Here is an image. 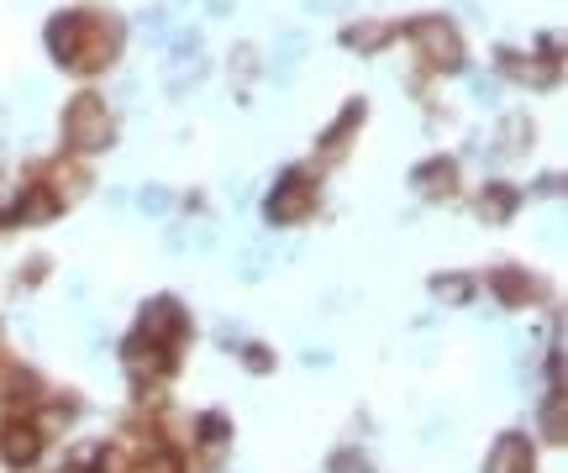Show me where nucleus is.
<instances>
[{
	"instance_id": "f257e3e1",
	"label": "nucleus",
	"mask_w": 568,
	"mask_h": 473,
	"mask_svg": "<svg viewBox=\"0 0 568 473\" xmlns=\"http://www.w3.org/2000/svg\"><path fill=\"white\" fill-rule=\"evenodd\" d=\"M63 143L74 153H106L117 143V117L100 95H74L63 106Z\"/></svg>"
},
{
	"instance_id": "a211bd4d",
	"label": "nucleus",
	"mask_w": 568,
	"mask_h": 473,
	"mask_svg": "<svg viewBox=\"0 0 568 473\" xmlns=\"http://www.w3.org/2000/svg\"><path fill=\"white\" fill-rule=\"evenodd\" d=\"M532 132H537V126H532V117L510 111V117L500 121V126H495V143H500L506 153H527V143H532Z\"/></svg>"
},
{
	"instance_id": "a878e982",
	"label": "nucleus",
	"mask_w": 568,
	"mask_h": 473,
	"mask_svg": "<svg viewBox=\"0 0 568 473\" xmlns=\"http://www.w3.org/2000/svg\"><path fill=\"white\" fill-rule=\"evenodd\" d=\"M143 210H148V216L169 210V190H143Z\"/></svg>"
},
{
	"instance_id": "20e7f679",
	"label": "nucleus",
	"mask_w": 568,
	"mask_h": 473,
	"mask_svg": "<svg viewBox=\"0 0 568 473\" xmlns=\"http://www.w3.org/2000/svg\"><path fill=\"white\" fill-rule=\"evenodd\" d=\"M316 210V184H311V174H285L279 184H274L269 195V221L274 227H295V221H305Z\"/></svg>"
},
{
	"instance_id": "423d86ee",
	"label": "nucleus",
	"mask_w": 568,
	"mask_h": 473,
	"mask_svg": "<svg viewBox=\"0 0 568 473\" xmlns=\"http://www.w3.org/2000/svg\"><path fill=\"white\" fill-rule=\"evenodd\" d=\"M121 357H126V368H132V379H137V385L169 379V368H174V353H169V348H158V342H148V337H132V342L121 348Z\"/></svg>"
},
{
	"instance_id": "412c9836",
	"label": "nucleus",
	"mask_w": 568,
	"mask_h": 473,
	"mask_svg": "<svg viewBox=\"0 0 568 473\" xmlns=\"http://www.w3.org/2000/svg\"><path fill=\"white\" fill-rule=\"evenodd\" d=\"M542 432H547V442H564V395H558V389H547V405H542Z\"/></svg>"
},
{
	"instance_id": "f03ea898",
	"label": "nucleus",
	"mask_w": 568,
	"mask_h": 473,
	"mask_svg": "<svg viewBox=\"0 0 568 473\" xmlns=\"http://www.w3.org/2000/svg\"><path fill=\"white\" fill-rule=\"evenodd\" d=\"M121 43H126V27H121L117 16L85 11V16H80V48H74L69 69H74V74H100L106 63H117Z\"/></svg>"
},
{
	"instance_id": "9d476101",
	"label": "nucleus",
	"mask_w": 568,
	"mask_h": 473,
	"mask_svg": "<svg viewBox=\"0 0 568 473\" xmlns=\"http://www.w3.org/2000/svg\"><path fill=\"white\" fill-rule=\"evenodd\" d=\"M59 210H63V206L53 201V190H48V184H32V190H22V195H16V206H11V221H16V227H48Z\"/></svg>"
},
{
	"instance_id": "5701e85b",
	"label": "nucleus",
	"mask_w": 568,
	"mask_h": 473,
	"mask_svg": "<svg viewBox=\"0 0 568 473\" xmlns=\"http://www.w3.org/2000/svg\"><path fill=\"white\" fill-rule=\"evenodd\" d=\"M327 473H374V469H368V458L359 447H342L337 458H327Z\"/></svg>"
},
{
	"instance_id": "aec40b11",
	"label": "nucleus",
	"mask_w": 568,
	"mask_h": 473,
	"mask_svg": "<svg viewBox=\"0 0 568 473\" xmlns=\"http://www.w3.org/2000/svg\"><path fill=\"white\" fill-rule=\"evenodd\" d=\"M195 437H201V442H210V447H221L227 437H232V421H227L221 411H206L201 421H195Z\"/></svg>"
},
{
	"instance_id": "4be33fe9",
	"label": "nucleus",
	"mask_w": 568,
	"mask_h": 473,
	"mask_svg": "<svg viewBox=\"0 0 568 473\" xmlns=\"http://www.w3.org/2000/svg\"><path fill=\"white\" fill-rule=\"evenodd\" d=\"M132 473H184L180 458L169 452V447H153V452H143L137 463H132Z\"/></svg>"
},
{
	"instance_id": "9b49d317",
	"label": "nucleus",
	"mask_w": 568,
	"mask_h": 473,
	"mask_svg": "<svg viewBox=\"0 0 568 473\" xmlns=\"http://www.w3.org/2000/svg\"><path fill=\"white\" fill-rule=\"evenodd\" d=\"M411 184H416L426 201H448L452 190H458V163L452 158H426L416 174H411Z\"/></svg>"
},
{
	"instance_id": "bb28decb",
	"label": "nucleus",
	"mask_w": 568,
	"mask_h": 473,
	"mask_svg": "<svg viewBox=\"0 0 568 473\" xmlns=\"http://www.w3.org/2000/svg\"><path fill=\"white\" fill-rule=\"evenodd\" d=\"M232 69H238V74H253V69H258V53H253V48H238V53H232Z\"/></svg>"
},
{
	"instance_id": "f3484780",
	"label": "nucleus",
	"mask_w": 568,
	"mask_h": 473,
	"mask_svg": "<svg viewBox=\"0 0 568 473\" xmlns=\"http://www.w3.org/2000/svg\"><path fill=\"white\" fill-rule=\"evenodd\" d=\"M479 216H484V221H510V216H516V190H510V184H484Z\"/></svg>"
},
{
	"instance_id": "cd10ccee",
	"label": "nucleus",
	"mask_w": 568,
	"mask_h": 473,
	"mask_svg": "<svg viewBox=\"0 0 568 473\" xmlns=\"http://www.w3.org/2000/svg\"><path fill=\"white\" fill-rule=\"evenodd\" d=\"M210 11H232V0H210Z\"/></svg>"
},
{
	"instance_id": "0eeeda50",
	"label": "nucleus",
	"mask_w": 568,
	"mask_h": 473,
	"mask_svg": "<svg viewBox=\"0 0 568 473\" xmlns=\"http://www.w3.org/2000/svg\"><path fill=\"white\" fill-rule=\"evenodd\" d=\"M363 117H368V100H359V95H353V100L337 111V121L322 132V143H316V148H322V158H342V153H348V143L359 137Z\"/></svg>"
},
{
	"instance_id": "b1692460",
	"label": "nucleus",
	"mask_w": 568,
	"mask_h": 473,
	"mask_svg": "<svg viewBox=\"0 0 568 473\" xmlns=\"http://www.w3.org/2000/svg\"><path fill=\"white\" fill-rule=\"evenodd\" d=\"M242 363H247L253 374H269V368H274V353H269V348H258V342H247V348H242Z\"/></svg>"
},
{
	"instance_id": "6ab92c4d",
	"label": "nucleus",
	"mask_w": 568,
	"mask_h": 473,
	"mask_svg": "<svg viewBox=\"0 0 568 473\" xmlns=\"http://www.w3.org/2000/svg\"><path fill=\"white\" fill-rule=\"evenodd\" d=\"M432 295L448 305H469L474 300V279L469 274H432Z\"/></svg>"
},
{
	"instance_id": "2eb2a0df",
	"label": "nucleus",
	"mask_w": 568,
	"mask_h": 473,
	"mask_svg": "<svg viewBox=\"0 0 568 473\" xmlns=\"http://www.w3.org/2000/svg\"><path fill=\"white\" fill-rule=\"evenodd\" d=\"M48 190H53V201H80L85 190H90V169L85 163H74V158H63V163H53V179H48Z\"/></svg>"
},
{
	"instance_id": "1a4fd4ad",
	"label": "nucleus",
	"mask_w": 568,
	"mask_h": 473,
	"mask_svg": "<svg viewBox=\"0 0 568 473\" xmlns=\"http://www.w3.org/2000/svg\"><path fill=\"white\" fill-rule=\"evenodd\" d=\"M37 452H43V437H37V426H32V421H11V426L0 432V458H5L11 469H27V463H37Z\"/></svg>"
},
{
	"instance_id": "f8f14e48",
	"label": "nucleus",
	"mask_w": 568,
	"mask_h": 473,
	"mask_svg": "<svg viewBox=\"0 0 568 473\" xmlns=\"http://www.w3.org/2000/svg\"><path fill=\"white\" fill-rule=\"evenodd\" d=\"M495 295L506 300V305H537L542 300V284L527 274V268H495Z\"/></svg>"
},
{
	"instance_id": "6e6552de",
	"label": "nucleus",
	"mask_w": 568,
	"mask_h": 473,
	"mask_svg": "<svg viewBox=\"0 0 568 473\" xmlns=\"http://www.w3.org/2000/svg\"><path fill=\"white\" fill-rule=\"evenodd\" d=\"M532 469H537V458H532V442H527L521 432H506V437H495L484 473H532Z\"/></svg>"
},
{
	"instance_id": "dca6fc26",
	"label": "nucleus",
	"mask_w": 568,
	"mask_h": 473,
	"mask_svg": "<svg viewBox=\"0 0 568 473\" xmlns=\"http://www.w3.org/2000/svg\"><path fill=\"white\" fill-rule=\"evenodd\" d=\"M395 32L400 27H389V22H353V27L342 32V43H348L353 53H379Z\"/></svg>"
},
{
	"instance_id": "7ed1b4c3",
	"label": "nucleus",
	"mask_w": 568,
	"mask_h": 473,
	"mask_svg": "<svg viewBox=\"0 0 568 473\" xmlns=\"http://www.w3.org/2000/svg\"><path fill=\"white\" fill-rule=\"evenodd\" d=\"M406 37H411V48L421 53V63L432 74L463 69V37H458V27L448 16H416V22H406Z\"/></svg>"
},
{
	"instance_id": "ddd939ff",
	"label": "nucleus",
	"mask_w": 568,
	"mask_h": 473,
	"mask_svg": "<svg viewBox=\"0 0 568 473\" xmlns=\"http://www.w3.org/2000/svg\"><path fill=\"white\" fill-rule=\"evenodd\" d=\"M495 63L506 69L516 85H553L558 80V63H542V59H521V53H510V48H500L495 53Z\"/></svg>"
},
{
	"instance_id": "39448f33",
	"label": "nucleus",
	"mask_w": 568,
	"mask_h": 473,
	"mask_svg": "<svg viewBox=\"0 0 568 473\" xmlns=\"http://www.w3.org/2000/svg\"><path fill=\"white\" fill-rule=\"evenodd\" d=\"M184 331H190V316L180 311V300L158 295L143 305V322H137V337H148V342H158V348H174Z\"/></svg>"
},
{
	"instance_id": "393cba45",
	"label": "nucleus",
	"mask_w": 568,
	"mask_h": 473,
	"mask_svg": "<svg viewBox=\"0 0 568 473\" xmlns=\"http://www.w3.org/2000/svg\"><path fill=\"white\" fill-rule=\"evenodd\" d=\"M43 279H48V258H32V264H22V290L43 284Z\"/></svg>"
},
{
	"instance_id": "4468645a",
	"label": "nucleus",
	"mask_w": 568,
	"mask_h": 473,
	"mask_svg": "<svg viewBox=\"0 0 568 473\" xmlns=\"http://www.w3.org/2000/svg\"><path fill=\"white\" fill-rule=\"evenodd\" d=\"M80 16L85 11H59L53 22H48V53L69 69V59H74V48H80Z\"/></svg>"
}]
</instances>
